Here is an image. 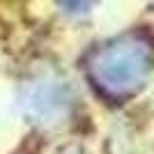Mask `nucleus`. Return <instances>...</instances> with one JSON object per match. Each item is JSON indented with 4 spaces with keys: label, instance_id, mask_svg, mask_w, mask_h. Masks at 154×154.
<instances>
[{
    "label": "nucleus",
    "instance_id": "nucleus-2",
    "mask_svg": "<svg viewBox=\"0 0 154 154\" xmlns=\"http://www.w3.org/2000/svg\"><path fill=\"white\" fill-rule=\"evenodd\" d=\"M69 90L58 81H37L23 94V108L35 122H58L69 110Z\"/></svg>",
    "mask_w": 154,
    "mask_h": 154
},
{
    "label": "nucleus",
    "instance_id": "nucleus-1",
    "mask_svg": "<svg viewBox=\"0 0 154 154\" xmlns=\"http://www.w3.org/2000/svg\"><path fill=\"white\" fill-rule=\"evenodd\" d=\"M154 67L147 39L127 35L94 48L88 60V76L108 99H127L140 90Z\"/></svg>",
    "mask_w": 154,
    "mask_h": 154
}]
</instances>
